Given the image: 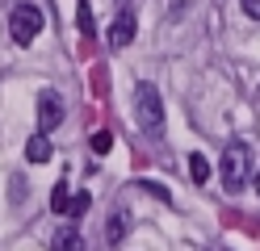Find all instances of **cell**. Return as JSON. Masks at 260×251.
<instances>
[{
	"label": "cell",
	"instance_id": "6da1fadb",
	"mask_svg": "<svg viewBox=\"0 0 260 251\" xmlns=\"http://www.w3.org/2000/svg\"><path fill=\"white\" fill-rule=\"evenodd\" d=\"M135 122L143 126V134H151V138L164 134V100H159V88L151 80H143L135 88Z\"/></svg>",
	"mask_w": 260,
	"mask_h": 251
},
{
	"label": "cell",
	"instance_id": "7a4b0ae2",
	"mask_svg": "<svg viewBox=\"0 0 260 251\" xmlns=\"http://www.w3.org/2000/svg\"><path fill=\"white\" fill-rule=\"evenodd\" d=\"M248 159H252L248 142H231L222 151V189L226 193H239L248 184Z\"/></svg>",
	"mask_w": 260,
	"mask_h": 251
},
{
	"label": "cell",
	"instance_id": "3957f363",
	"mask_svg": "<svg viewBox=\"0 0 260 251\" xmlns=\"http://www.w3.org/2000/svg\"><path fill=\"white\" fill-rule=\"evenodd\" d=\"M38 29H42V9L38 5H17L9 13V33H13L17 46H29L38 38Z\"/></svg>",
	"mask_w": 260,
	"mask_h": 251
},
{
	"label": "cell",
	"instance_id": "277c9868",
	"mask_svg": "<svg viewBox=\"0 0 260 251\" xmlns=\"http://www.w3.org/2000/svg\"><path fill=\"white\" fill-rule=\"evenodd\" d=\"M63 122V96L59 92H42L38 96V134H51Z\"/></svg>",
	"mask_w": 260,
	"mask_h": 251
},
{
	"label": "cell",
	"instance_id": "5b68a950",
	"mask_svg": "<svg viewBox=\"0 0 260 251\" xmlns=\"http://www.w3.org/2000/svg\"><path fill=\"white\" fill-rule=\"evenodd\" d=\"M130 42H135V13H130V9H122L118 17H113V25H109V46H130Z\"/></svg>",
	"mask_w": 260,
	"mask_h": 251
},
{
	"label": "cell",
	"instance_id": "8992f818",
	"mask_svg": "<svg viewBox=\"0 0 260 251\" xmlns=\"http://www.w3.org/2000/svg\"><path fill=\"white\" fill-rule=\"evenodd\" d=\"M126 234H130V213H126V209H118V213H113L109 222H105V234H101V239H105V247H118Z\"/></svg>",
	"mask_w": 260,
	"mask_h": 251
},
{
	"label": "cell",
	"instance_id": "52a82bcc",
	"mask_svg": "<svg viewBox=\"0 0 260 251\" xmlns=\"http://www.w3.org/2000/svg\"><path fill=\"white\" fill-rule=\"evenodd\" d=\"M51 251H84V239H80L76 226H63L55 239H51Z\"/></svg>",
	"mask_w": 260,
	"mask_h": 251
},
{
	"label": "cell",
	"instance_id": "ba28073f",
	"mask_svg": "<svg viewBox=\"0 0 260 251\" xmlns=\"http://www.w3.org/2000/svg\"><path fill=\"white\" fill-rule=\"evenodd\" d=\"M25 159L29 163H46L51 159V138H46V134H34V138L25 142Z\"/></svg>",
	"mask_w": 260,
	"mask_h": 251
},
{
	"label": "cell",
	"instance_id": "9c48e42d",
	"mask_svg": "<svg viewBox=\"0 0 260 251\" xmlns=\"http://www.w3.org/2000/svg\"><path fill=\"white\" fill-rule=\"evenodd\" d=\"M189 176H193V184H206V180H210V163H206V155H189Z\"/></svg>",
	"mask_w": 260,
	"mask_h": 251
},
{
	"label": "cell",
	"instance_id": "30bf717a",
	"mask_svg": "<svg viewBox=\"0 0 260 251\" xmlns=\"http://www.w3.org/2000/svg\"><path fill=\"white\" fill-rule=\"evenodd\" d=\"M68 201H72L68 180H59V184H55V193H51V209H55V213H68Z\"/></svg>",
	"mask_w": 260,
	"mask_h": 251
},
{
	"label": "cell",
	"instance_id": "8fae6325",
	"mask_svg": "<svg viewBox=\"0 0 260 251\" xmlns=\"http://www.w3.org/2000/svg\"><path fill=\"white\" fill-rule=\"evenodd\" d=\"M88 201H92L88 193H76V197L68 201V213H72V218H84V213H88Z\"/></svg>",
	"mask_w": 260,
	"mask_h": 251
},
{
	"label": "cell",
	"instance_id": "7c38bea8",
	"mask_svg": "<svg viewBox=\"0 0 260 251\" xmlns=\"http://www.w3.org/2000/svg\"><path fill=\"white\" fill-rule=\"evenodd\" d=\"M76 21H80V29H84V38H92V9L80 0V9H76Z\"/></svg>",
	"mask_w": 260,
	"mask_h": 251
},
{
	"label": "cell",
	"instance_id": "4fadbf2b",
	"mask_svg": "<svg viewBox=\"0 0 260 251\" xmlns=\"http://www.w3.org/2000/svg\"><path fill=\"white\" fill-rule=\"evenodd\" d=\"M109 147H113V134L109 130H96L92 134V151H96V155H109Z\"/></svg>",
	"mask_w": 260,
	"mask_h": 251
},
{
	"label": "cell",
	"instance_id": "5bb4252c",
	"mask_svg": "<svg viewBox=\"0 0 260 251\" xmlns=\"http://www.w3.org/2000/svg\"><path fill=\"white\" fill-rule=\"evenodd\" d=\"M239 5H243V13H248L252 21H260V0H239Z\"/></svg>",
	"mask_w": 260,
	"mask_h": 251
},
{
	"label": "cell",
	"instance_id": "9a60e30c",
	"mask_svg": "<svg viewBox=\"0 0 260 251\" xmlns=\"http://www.w3.org/2000/svg\"><path fill=\"white\" fill-rule=\"evenodd\" d=\"M143 189H147V193H155V197H159V201H172V197H168V193H164V189H159V184H155V180H143Z\"/></svg>",
	"mask_w": 260,
	"mask_h": 251
},
{
	"label": "cell",
	"instance_id": "2e32d148",
	"mask_svg": "<svg viewBox=\"0 0 260 251\" xmlns=\"http://www.w3.org/2000/svg\"><path fill=\"white\" fill-rule=\"evenodd\" d=\"M256 193H260V176H256Z\"/></svg>",
	"mask_w": 260,
	"mask_h": 251
}]
</instances>
